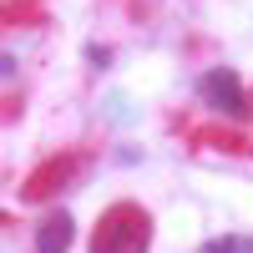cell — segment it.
I'll return each instance as SVG.
<instances>
[{
	"label": "cell",
	"mask_w": 253,
	"mask_h": 253,
	"mask_svg": "<svg viewBox=\"0 0 253 253\" xmlns=\"http://www.w3.org/2000/svg\"><path fill=\"white\" fill-rule=\"evenodd\" d=\"M147 243H152V223L137 208H112L91 233V253H147Z\"/></svg>",
	"instance_id": "1"
},
{
	"label": "cell",
	"mask_w": 253,
	"mask_h": 253,
	"mask_svg": "<svg viewBox=\"0 0 253 253\" xmlns=\"http://www.w3.org/2000/svg\"><path fill=\"white\" fill-rule=\"evenodd\" d=\"M203 101L223 117H243V81L228 71V66H213L203 76Z\"/></svg>",
	"instance_id": "2"
},
{
	"label": "cell",
	"mask_w": 253,
	"mask_h": 253,
	"mask_svg": "<svg viewBox=\"0 0 253 253\" xmlns=\"http://www.w3.org/2000/svg\"><path fill=\"white\" fill-rule=\"evenodd\" d=\"M71 238H76L71 213H46V218H41V228H36V253H66Z\"/></svg>",
	"instance_id": "3"
},
{
	"label": "cell",
	"mask_w": 253,
	"mask_h": 253,
	"mask_svg": "<svg viewBox=\"0 0 253 253\" xmlns=\"http://www.w3.org/2000/svg\"><path fill=\"white\" fill-rule=\"evenodd\" d=\"M203 253H253V238H243V233H228V238H208V243H203Z\"/></svg>",
	"instance_id": "4"
}]
</instances>
